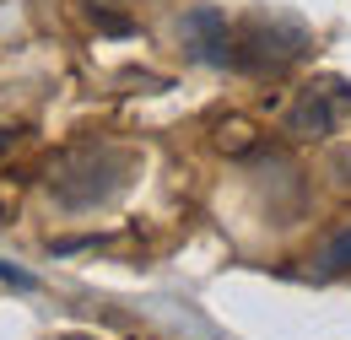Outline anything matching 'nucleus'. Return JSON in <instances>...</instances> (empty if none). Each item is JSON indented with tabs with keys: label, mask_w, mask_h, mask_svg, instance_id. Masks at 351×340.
Masks as SVG:
<instances>
[{
	"label": "nucleus",
	"mask_w": 351,
	"mask_h": 340,
	"mask_svg": "<svg viewBox=\"0 0 351 340\" xmlns=\"http://www.w3.org/2000/svg\"><path fill=\"white\" fill-rule=\"evenodd\" d=\"M141 157L125 146H108V141H82L71 151L54 157L49 168V195L60 211H103L114 206L125 189H130Z\"/></svg>",
	"instance_id": "1"
},
{
	"label": "nucleus",
	"mask_w": 351,
	"mask_h": 340,
	"mask_svg": "<svg viewBox=\"0 0 351 340\" xmlns=\"http://www.w3.org/2000/svg\"><path fill=\"white\" fill-rule=\"evenodd\" d=\"M308 49H313V33L298 16H281V11L249 16L243 27H232V71H287Z\"/></svg>",
	"instance_id": "2"
},
{
	"label": "nucleus",
	"mask_w": 351,
	"mask_h": 340,
	"mask_svg": "<svg viewBox=\"0 0 351 340\" xmlns=\"http://www.w3.org/2000/svg\"><path fill=\"white\" fill-rule=\"evenodd\" d=\"M351 119V82L341 76H319L298 92V103L287 108V130L303 135V141H319V135H335V130Z\"/></svg>",
	"instance_id": "3"
},
{
	"label": "nucleus",
	"mask_w": 351,
	"mask_h": 340,
	"mask_svg": "<svg viewBox=\"0 0 351 340\" xmlns=\"http://www.w3.org/2000/svg\"><path fill=\"white\" fill-rule=\"evenodd\" d=\"M178 38H184V49H189L195 65L232 71V27H227V16H221L217 5H195V11H184Z\"/></svg>",
	"instance_id": "4"
},
{
	"label": "nucleus",
	"mask_w": 351,
	"mask_h": 340,
	"mask_svg": "<svg viewBox=\"0 0 351 340\" xmlns=\"http://www.w3.org/2000/svg\"><path fill=\"white\" fill-rule=\"evenodd\" d=\"M346 270H351V221L341 232H330L319 259H313V276H346Z\"/></svg>",
	"instance_id": "5"
},
{
	"label": "nucleus",
	"mask_w": 351,
	"mask_h": 340,
	"mask_svg": "<svg viewBox=\"0 0 351 340\" xmlns=\"http://www.w3.org/2000/svg\"><path fill=\"white\" fill-rule=\"evenodd\" d=\"M92 16V27L97 33H108V38H130L135 33V16H125V11H114V5H97V0H82Z\"/></svg>",
	"instance_id": "6"
},
{
	"label": "nucleus",
	"mask_w": 351,
	"mask_h": 340,
	"mask_svg": "<svg viewBox=\"0 0 351 340\" xmlns=\"http://www.w3.org/2000/svg\"><path fill=\"white\" fill-rule=\"evenodd\" d=\"M0 281H11L16 292H33V287H38V276H27V270H16V265H5V259H0Z\"/></svg>",
	"instance_id": "7"
},
{
	"label": "nucleus",
	"mask_w": 351,
	"mask_h": 340,
	"mask_svg": "<svg viewBox=\"0 0 351 340\" xmlns=\"http://www.w3.org/2000/svg\"><path fill=\"white\" fill-rule=\"evenodd\" d=\"M5 151H11V130L0 125V157H5Z\"/></svg>",
	"instance_id": "8"
}]
</instances>
